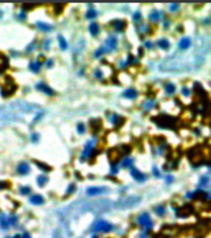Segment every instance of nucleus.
<instances>
[{"label":"nucleus","mask_w":211,"mask_h":238,"mask_svg":"<svg viewBox=\"0 0 211 238\" xmlns=\"http://www.w3.org/2000/svg\"><path fill=\"white\" fill-rule=\"evenodd\" d=\"M21 19H25V12H21Z\"/></svg>","instance_id":"nucleus-33"},{"label":"nucleus","mask_w":211,"mask_h":238,"mask_svg":"<svg viewBox=\"0 0 211 238\" xmlns=\"http://www.w3.org/2000/svg\"><path fill=\"white\" fill-rule=\"evenodd\" d=\"M73 189H74V185H71V186H70V187H69V190H67V193H71V191H73Z\"/></svg>","instance_id":"nucleus-28"},{"label":"nucleus","mask_w":211,"mask_h":238,"mask_svg":"<svg viewBox=\"0 0 211 238\" xmlns=\"http://www.w3.org/2000/svg\"><path fill=\"white\" fill-rule=\"evenodd\" d=\"M32 139L34 140V142H36V140H37V134H33V138H32Z\"/></svg>","instance_id":"nucleus-29"},{"label":"nucleus","mask_w":211,"mask_h":238,"mask_svg":"<svg viewBox=\"0 0 211 238\" xmlns=\"http://www.w3.org/2000/svg\"><path fill=\"white\" fill-rule=\"evenodd\" d=\"M47 176H38L37 178V183H38V186H44L45 183H47Z\"/></svg>","instance_id":"nucleus-18"},{"label":"nucleus","mask_w":211,"mask_h":238,"mask_svg":"<svg viewBox=\"0 0 211 238\" xmlns=\"http://www.w3.org/2000/svg\"><path fill=\"white\" fill-rule=\"evenodd\" d=\"M37 90H41L42 92H45V94H48V95H52V94H53V91L51 90L49 87H47L45 84H42V83L37 84Z\"/></svg>","instance_id":"nucleus-9"},{"label":"nucleus","mask_w":211,"mask_h":238,"mask_svg":"<svg viewBox=\"0 0 211 238\" xmlns=\"http://www.w3.org/2000/svg\"><path fill=\"white\" fill-rule=\"evenodd\" d=\"M153 174H155V175H156V176H158V175H159V171L156 170V168H153Z\"/></svg>","instance_id":"nucleus-30"},{"label":"nucleus","mask_w":211,"mask_h":238,"mask_svg":"<svg viewBox=\"0 0 211 238\" xmlns=\"http://www.w3.org/2000/svg\"><path fill=\"white\" fill-rule=\"evenodd\" d=\"M178 47L181 48V50H188V48L190 47V39L189 37H182L178 43Z\"/></svg>","instance_id":"nucleus-5"},{"label":"nucleus","mask_w":211,"mask_h":238,"mask_svg":"<svg viewBox=\"0 0 211 238\" xmlns=\"http://www.w3.org/2000/svg\"><path fill=\"white\" fill-rule=\"evenodd\" d=\"M159 18H160V14H159L158 11H153L152 14H151V19L152 21H158Z\"/></svg>","instance_id":"nucleus-21"},{"label":"nucleus","mask_w":211,"mask_h":238,"mask_svg":"<svg viewBox=\"0 0 211 238\" xmlns=\"http://www.w3.org/2000/svg\"><path fill=\"white\" fill-rule=\"evenodd\" d=\"M114 24H115V29L118 30V32L123 30V28H125V22L123 21H115Z\"/></svg>","instance_id":"nucleus-15"},{"label":"nucleus","mask_w":211,"mask_h":238,"mask_svg":"<svg viewBox=\"0 0 211 238\" xmlns=\"http://www.w3.org/2000/svg\"><path fill=\"white\" fill-rule=\"evenodd\" d=\"M155 211L158 212L159 215H163V213H164V208H163V206H156V208H155Z\"/></svg>","instance_id":"nucleus-25"},{"label":"nucleus","mask_w":211,"mask_h":238,"mask_svg":"<svg viewBox=\"0 0 211 238\" xmlns=\"http://www.w3.org/2000/svg\"><path fill=\"white\" fill-rule=\"evenodd\" d=\"M30 190H32L30 187H22L19 191H21V194H29V193H30Z\"/></svg>","instance_id":"nucleus-24"},{"label":"nucleus","mask_w":211,"mask_h":238,"mask_svg":"<svg viewBox=\"0 0 211 238\" xmlns=\"http://www.w3.org/2000/svg\"><path fill=\"white\" fill-rule=\"evenodd\" d=\"M92 230H93V231H96V233H97V231H101V233H107V231H111V230H112V226H111L110 223L103 222V220H101V222H97V223H96Z\"/></svg>","instance_id":"nucleus-2"},{"label":"nucleus","mask_w":211,"mask_h":238,"mask_svg":"<svg viewBox=\"0 0 211 238\" xmlns=\"http://www.w3.org/2000/svg\"><path fill=\"white\" fill-rule=\"evenodd\" d=\"M29 171H30V168H29V165H27L26 163H22V164L18 165V172H19V174L26 175Z\"/></svg>","instance_id":"nucleus-8"},{"label":"nucleus","mask_w":211,"mask_h":238,"mask_svg":"<svg viewBox=\"0 0 211 238\" xmlns=\"http://www.w3.org/2000/svg\"><path fill=\"white\" fill-rule=\"evenodd\" d=\"M37 25H38V28L42 29V30H51V29H52L51 26H47V24H42V22H38Z\"/></svg>","instance_id":"nucleus-20"},{"label":"nucleus","mask_w":211,"mask_h":238,"mask_svg":"<svg viewBox=\"0 0 211 238\" xmlns=\"http://www.w3.org/2000/svg\"><path fill=\"white\" fill-rule=\"evenodd\" d=\"M133 19H134V21H138V19H140V14H138V12H136V15L133 17Z\"/></svg>","instance_id":"nucleus-27"},{"label":"nucleus","mask_w":211,"mask_h":238,"mask_svg":"<svg viewBox=\"0 0 211 238\" xmlns=\"http://www.w3.org/2000/svg\"><path fill=\"white\" fill-rule=\"evenodd\" d=\"M132 175H133V178L136 180H138V182H142V180H145L147 179V176L144 174H141L140 171H137L136 168H132Z\"/></svg>","instance_id":"nucleus-6"},{"label":"nucleus","mask_w":211,"mask_h":238,"mask_svg":"<svg viewBox=\"0 0 211 238\" xmlns=\"http://www.w3.org/2000/svg\"><path fill=\"white\" fill-rule=\"evenodd\" d=\"M58 40H59V44H60V48H62V50H66V48H67V43H66V40L63 39V36H58Z\"/></svg>","instance_id":"nucleus-16"},{"label":"nucleus","mask_w":211,"mask_h":238,"mask_svg":"<svg viewBox=\"0 0 211 238\" xmlns=\"http://www.w3.org/2000/svg\"><path fill=\"white\" fill-rule=\"evenodd\" d=\"M30 202L34 204V205H38V204H42L44 202V198L41 196H32L30 197Z\"/></svg>","instance_id":"nucleus-12"},{"label":"nucleus","mask_w":211,"mask_h":238,"mask_svg":"<svg viewBox=\"0 0 211 238\" xmlns=\"http://www.w3.org/2000/svg\"><path fill=\"white\" fill-rule=\"evenodd\" d=\"M99 25L97 24H90V26H89V32H90V35L92 36H97L99 35Z\"/></svg>","instance_id":"nucleus-11"},{"label":"nucleus","mask_w":211,"mask_h":238,"mask_svg":"<svg viewBox=\"0 0 211 238\" xmlns=\"http://www.w3.org/2000/svg\"><path fill=\"white\" fill-rule=\"evenodd\" d=\"M8 66V58H5L4 55H0V70H5Z\"/></svg>","instance_id":"nucleus-10"},{"label":"nucleus","mask_w":211,"mask_h":238,"mask_svg":"<svg viewBox=\"0 0 211 238\" xmlns=\"http://www.w3.org/2000/svg\"><path fill=\"white\" fill-rule=\"evenodd\" d=\"M77 129H78V132H79V134H84V132H85V127H84V124H78V127H77Z\"/></svg>","instance_id":"nucleus-26"},{"label":"nucleus","mask_w":211,"mask_h":238,"mask_svg":"<svg viewBox=\"0 0 211 238\" xmlns=\"http://www.w3.org/2000/svg\"><path fill=\"white\" fill-rule=\"evenodd\" d=\"M177 8V4H171V10H175Z\"/></svg>","instance_id":"nucleus-32"},{"label":"nucleus","mask_w":211,"mask_h":238,"mask_svg":"<svg viewBox=\"0 0 211 238\" xmlns=\"http://www.w3.org/2000/svg\"><path fill=\"white\" fill-rule=\"evenodd\" d=\"M140 201V197H127V198H125V200H121V201L118 202L116 205L119 206V208H130V206L133 205H136L137 202Z\"/></svg>","instance_id":"nucleus-1"},{"label":"nucleus","mask_w":211,"mask_h":238,"mask_svg":"<svg viewBox=\"0 0 211 238\" xmlns=\"http://www.w3.org/2000/svg\"><path fill=\"white\" fill-rule=\"evenodd\" d=\"M166 91H167L169 94H173V92L175 91V87H174L173 84H171V83H169V84L166 85Z\"/></svg>","instance_id":"nucleus-19"},{"label":"nucleus","mask_w":211,"mask_h":238,"mask_svg":"<svg viewBox=\"0 0 211 238\" xmlns=\"http://www.w3.org/2000/svg\"><path fill=\"white\" fill-rule=\"evenodd\" d=\"M29 68L32 69L33 72H38V69L41 68V64H40V62H32V64H30V66H29Z\"/></svg>","instance_id":"nucleus-17"},{"label":"nucleus","mask_w":211,"mask_h":238,"mask_svg":"<svg viewBox=\"0 0 211 238\" xmlns=\"http://www.w3.org/2000/svg\"><path fill=\"white\" fill-rule=\"evenodd\" d=\"M96 15H97V12H96L95 10H89V11H88V14H86V17H88V18H95Z\"/></svg>","instance_id":"nucleus-23"},{"label":"nucleus","mask_w":211,"mask_h":238,"mask_svg":"<svg viewBox=\"0 0 211 238\" xmlns=\"http://www.w3.org/2000/svg\"><path fill=\"white\" fill-rule=\"evenodd\" d=\"M158 46L160 48L166 50V48H169V42H167L166 39H160V40H158Z\"/></svg>","instance_id":"nucleus-14"},{"label":"nucleus","mask_w":211,"mask_h":238,"mask_svg":"<svg viewBox=\"0 0 211 238\" xmlns=\"http://www.w3.org/2000/svg\"><path fill=\"white\" fill-rule=\"evenodd\" d=\"M123 96H125V98H129V99H134V98L137 96V92L134 90H127L123 92Z\"/></svg>","instance_id":"nucleus-13"},{"label":"nucleus","mask_w":211,"mask_h":238,"mask_svg":"<svg viewBox=\"0 0 211 238\" xmlns=\"http://www.w3.org/2000/svg\"><path fill=\"white\" fill-rule=\"evenodd\" d=\"M132 163H133V160H132V158L123 160V161H122V167H129V165H132Z\"/></svg>","instance_id":"nucleus-22"},{"label":"nucleus","mask_w":211,"mask_h":238,"mask_svg":"<svg viewBox=\"0 0 211 238\" xmlns=\"http://www.w3.org/2000/svg\"><path fill=\"white\" fill-rule=\"evenodd\" d=\"M105 47H108V50H114L116 47V39L114 36H110L105 40Z\"/></svg>","instance_id":"nucleus-7"},{"label":"nucleus","mask_w":211,"mask_h":238,"mask_svg":"<svg viewBox=\"0 0 211 238\" xmlns=\"http://www.w3.org/2000/svg\"><path fill=\"white\" fill-rule=\"evenodd\" d=\"M23 238H30V237H29L27 234H25V235H23Z\"/></svg>","instance_id":"nucleus-34"},{"label":"nucleus","mask_w":211,"mask_h":238,"mask_svg":"<svg viewBox=\"0 0 211 238\" xmlns=\"http://www.w3.org/2000/svg\"><path fill=\"white\" fill-rule=\"evenodd\" d=\"M182 91H184V95H188V94H189V92H188V90H186V88H184V90H182Z\"/></svg>","instance_id":"nucleus-31"},{"label":"nucleus","mask_w":211,"mask_h":238,"mask_svg":"<svg viewBox=\"0 0 211 238\" xmlns=\"http://www.w3.org/2000/svg\"><path fill=\"white\" fill-rule=\"evenodd\" d=\"M104 191H107L105 187H90V189H88L86 193H88V196H96V194H101Z\"/></svg>","instance_id":"nucleus-4"},{"label":"nucleus","mask_w":211,"mask_h":238,"mask_svg":"<svg viewBox=\"0 0 211 238\" xmlns=\"http://www.w3.org/2000/svg\"><path fill=\"white\" fill-rule=\"evenodd\" d=\"M137 222H138V224H140V226H142V227H145V228H151V227H152V220H151V217H149V215H148V213H141V215L138 216Z\"/></svg>","instance_id":"nucleus-3"}]
</instances>
